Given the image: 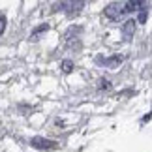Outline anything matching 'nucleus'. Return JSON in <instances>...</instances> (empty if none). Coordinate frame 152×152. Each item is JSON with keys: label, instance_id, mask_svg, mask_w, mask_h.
I'll use <instances>...</instances> for the list:
<instances>
[{"label": "nucleus", "instance_id": "8", "mask_svg": "<svg viewBox=\"0 0 152 152\" xmlns=\"http://www.w3.org/2000/svg\"><path fill=\"white\" fill-rule=\"evenodd\" d=\"M4 30H6V17L0 15V36L4 34Z\"/></svg>", "mask_w": 152, "mask_h": 152}, {"label": "nucleus", "instance_id": "10", "mask_svg": "<svg viewBox=\"0 0 152 152\" xmlns=\"http://www.w3.org/2000/svg\"><path fill=\"white\" fill-rule=\"evenodd\" d=\"M139 21H141V23L147 21V11H141V15H139Z\"/></svg>", "mask_w": 152, "mask_h": 152}, {"label": "nucleus", "instance_id": "3", "mask_svg": "<svg viewBox=\"0 0 152 152\" xmlns=\"http://www.w3.org/2000/svg\"><path fill=\"white\" fill-rule=\"evenodd\" d=\"M30 145L34 148H38V150H49V148H55L56 147V143L55 141H49V139H45V137H32L30 139Z\"/></svg>", "mask_w": 152, "mask_h": 152}, {"label": "nucleus", "instance_id": "6", "mask_svg": "<svg viewBox=\"0 0 152 152\" xmlns=\"http://www.w3.org/2000/svg\"><path fill=\"white\" fill-rule=\"evenodd\" d=\"M47 28H49L47 25H42V26H39V28H36V30L32 32V36H30V39H36V38L39 36V34H42V32H45V30H47Z\"/></svg>", "mask_w": 152, "mask_h": 152}, {"label": "nucleus", "instance_id": "5", "mask_svg": "<svg viewBox=\"0 0 152 152\" xmlns=\"http://www.w3.org/2000/svg\"><path fill=\"white\" fill-rule=\"evenodd\" d=\"M133 25H135L133 21H128V23H126V26H124V36H126V38H130L132 34H133Z\"/></svg>", "mask_w": 152, "mask_h": 152}, {"label": "nucleus", "instance_id": "2", "mask_svg": "<svg viewBox=\"0 0 152 152\" xmlns=\"http://www.w3.org/2000/svg\"><path fill=\"white\" fill-rule=\"evenodd\" d=\"M124 13H126V8L122 4H118V2H113V4H109L107 8H105V15H107L111 21H118Z\"/></svg>", "mask_w": 152, "mask_h": 152}, {"label": "nucleus", "instance_id": "4", "mask_svg": "<svg viewBox=\"0 0 152 152\" xmlns=\"http://www.w3.org/2000/svg\"><path fill=\"white\" fill-rule=\"evenodd\" d=\"M141 6H143V0H128V4L124 8L126 11H137V10H141Z\"/></svg>", "mask_w": 152, "mask_h": 152}, {"label": "nucleus", "instance_id": "1", "mask_svg": "<svg viewBox=\"0 0 152 152\" xmlns=\"http://www.w3.org/2000/svg\"><path fill=\"white\" fill-rule=\"evenodd\" d=\"M83 6H85V0H62L53 8V11H66L68 15H77L83 10Z\"/></svg>", "mask_w": 152, "mask_h": 152}, {"label": "nucleus", "instance_id": "7", "mask_svg": "<svg viewBox=\"0 0 152 152\" xmlns=\"http://www.w3.org/2000/svg\"><path fill=\"white\" fill-rule=\"evenodd\" d=\"M120 60H122V58H109V60H103V58H100L98 62H100V64H118Z\"/></svg>", "mask_w": 152, "mask_h": 152}, {"label": "nucleus", "instance_id": "9", "mask_svg": "<svg viewBox=\"0 0 152 152\" xmlns=\"http://www.w3.org/2000/svg\"><path fill=\"white\" fill-rule=\"evenodd\" d=\"M62 68H64V72H72V62H64Z\"/></svg>", "mask_w": 152, "mask_h": 152}]
</instances>
